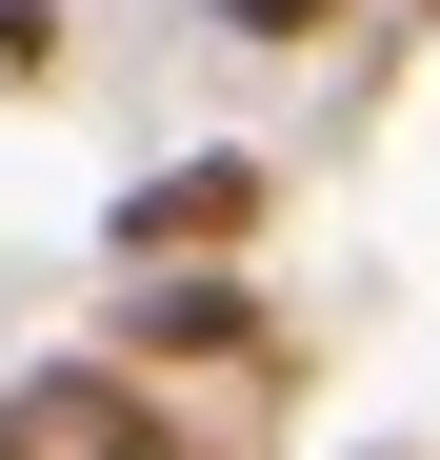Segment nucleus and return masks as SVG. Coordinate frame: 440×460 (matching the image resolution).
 Segmentation results:
<instances>
[{"label":"nucleus","mask_w":440,"mask_h":460,"mask_svg":"<svg viewBox=\"0 0 440 460\" xmlns=\"http://www.w3.org/2000/svg\"><path fill=\"white\" fill-rule=\"evenodd\" d=\"M260 200H280V181L241 161V140H200V161H161V181L120 200V261H161V241H180V261H220V241H260Z\"/></svg>","instance_id":"nucleus-1"},{"label":"nucleus","mask_w":440,"mask_h":460,"mask_svg":"<svg viewBox=\"0 0 440 460\" xmlns=\"http://www.w3.org/2000/svg\"><path fill=\"white\" fill-rule=\"evenodd\" d=\"M140 341H180V360H260V321H241V300H140Z\"/></svg>","instance_id":"nucleus-2"},{"label":"nucleus","mask_w":440,"mask_h":460,"mask_svg":"<svg viewBox=\"0 0 440 460\" xmlns=\"http://www.w3.org/2000/svg\"><path fill=\"white\" fill-rule=\"evenodd\" d=\"M200 21H220V40H340L360 0H200Z\"/></svg>","instance_id":"nucleus-3"},{"label":"nucleus","mask_w":440,"mask_h":460,"mask_svg":"<svg viewBox=\"0 0 440 460\" xmlns=\"http://www.w3.org/2000/svg\"><path fill=\"white\" fill-rule=\"evenodd\" d=\"M21 81H60V0H0V101Z\"/></svg>","instance_id":"nucleus-4"},{"label":"nucleus","mask_w":440,"mask_h":460,"mask_svg":"<svg viewBox=\"0 0 440 460\" xmlns=\"http://www.w3.org/2000/svg\"><path fill=\"white\" fill-rule=\"evenodd\" d=\"M0 460H40V420H0Z\"/></svg>","instance_id":"nucleus-5"},{"label":"nucleus","mask_w":440,"mask_h":460,"mask_svg":"<svg viewBox=\"0 0 440 460\" xmlns=\"http://www.w3.org/2000/svg\"><path fill=\"white\" fill-rule=\"evenodd\" d=\"M420 21H440V0H420Z\"/></svg>","instance_id":"nucleus-6"}]
</instances>
